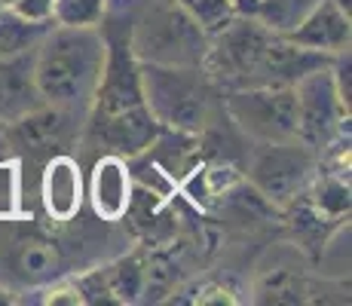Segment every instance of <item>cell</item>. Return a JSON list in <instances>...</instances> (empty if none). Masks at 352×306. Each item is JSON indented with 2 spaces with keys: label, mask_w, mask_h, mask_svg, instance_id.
Segmentation results:
<instances>
[{
  "label": "cell",
  "mask_w": 352,
  "mask_h": 306,
  "mask_svg": "<svg viewBox=\"0 0 352 306\" xmlns=\"http://www.w3.org/2000/svg\"><path fill=\"white\" fill-rule=\"evenodd\" d=\"M107 65L101 28L52 25L34 50V80L43 105L86 117Z\"/></svg>",
  "instance_id": "6da1fadb"
},
{
  "label": "cell",
  "mask_w": 352,
  "mask_h": 306,
  "mask_svg": "<svg viewBox=\"0 0 352 306\" xmlns=\"http://www.w3.org/2000/svg\"><path fill=\"white\" fill-rule=\"evenodd\" d=\"M141 95L160 129L199 135L212 117V77L193 65H153L138 61Z\"/></svg>",
  "instance_id": "7a4b0ae2"
},
{
  "label": "cell",
  "mask_w": 352,
  "mask_h": 306,
  "mask_svg": "<svg viewBox=\"0 0 352 306\" xmlns=\"http://www.w3.org/2000/svg\"><path fill=\"white\" fill-rule=\"evenodd\" d=\"M129 50L138 61L202 67L208 37L175 0H157L138 16L129 37Z\"/></svg>",
  "instance_id": "3957f363"
},
{
  "label": "cell",
  "mask_w": 352,
  "mask_h": 306,
  "mask_svg": "<svg viewBox=\"0 0 352 306\" xmlns=\"http://www.w3.org/2000/svg\"><path fill=\"white\" fill-rule=\"evenodd\" d=\"M319 156L300 141H276V144H257L248 162V181L261 199L279 208L294 206L303 199L309 181L316 175Z\"/></svg>",
  "instance_id": "277c9868"
},
{
  "label": "cell",
  "mask_w": 352,
  "mask_h": 306,
  "mask_svg": "<svg viewBox=\"0 0 352 306\" xmlns=\"http://www.w3.org/2000/svg\"><path fill=\"white\" fill-rule=\"evenodd\" d=\"M227 113L257 144L297 141L294 86H239L227 92Z\"/></svg>",
  "instance_id": "5b68a950"
},
{
  "label": "cell",
  "mask_w": 352,
  "mask_h": 306,
  "mask_svg": "<svg viewBox=\"0 0 352 306\" xmlns=\"http://www.w3.org/2000/svg\"><path fill=\"white\" fill-rule=\"evenodd\" d=\"M297 101V141L322 156L349 122V107L343 105L340 92L331 77V65L316 67L294 83Z\"/></svg>",
  "instance_id": "8992f818"
},
{
  "label": "cell",
  "mask_w": 352,
  "mask_h": 306,
  "mask_svg": "<svg viewBox=\"0 0 352 306\" xmlns=\"http://www.w3.org/2000/svg\"><path fill=\"white\" fill-rule=\"evenodd\" d=\"M83 129L104 153H117L123 160L147 153L162 132L160 122L151 117L144 105L123 113H111V117H86Z\"/></svg>",
  "instance_id": "52a82bcc"
},
{
  "label": "cell",
  "mask_w": 352,
  "mask_h": 306,
  "mask_svg": "<svg viewBox=\"0 0 352 306\" xmlns=\"http://www.w3.org/2000/svg\"><path fill=\"white\" fill-rule=\"evenodd\" d=\"M132 196H135V184L129 160L117 153L98 156L89 172V184H86V199H89L96 217L107 223L123 221L132 212Z\"/></svg>",
  "instance_id": "ba28073f"
},
{
  "label": "cell",
  "mask_w": 352,
  "mask_h": 306,
  "mask_svg": "<svg viewBox=\"0 0 352 306\" xmlns=\"http://www.w3.org/2000/svg\"><path fill=\"white\" fill-rule=\"evenodd\" d=\"M86 199L83 168L71 153H56L46 160L40 175V202L50 221L67 223L80 215Z\"/></svg>",
  "instance_id": "9c48e42d"
},
{
  "label": "cell",
  "mask_w": 352,
  "mask_h": 306,
  "mask_svg": "<svg viewBox=\"0 0 352 306\" xmlns=\"http://www.w3.org/2000/svg\"><path fill=\"white\" fill-rule=\"evenodd\" d=\"M291 43L303 46L309 52H319V56L334 58L337 52L349 50L352 40V19L349 12L343 10L334 0H322L300 25H297L291 34H285Z\"/></svg>",
  "instance_id": "30bf717a"
},
{
  "label": "cell",
  "mask_w": 352,
  "mask_h": 306,
  "mask_svg": "<svg viewBox=\"0 0 352 306\" xmlns=\"http://www.w3.org/2000/svg\"><path fill=\"white\" fill-rule=\"evenodd\" d=\"M43 107L37 80H34V50L0 56V126L28 117Z\"/></svg>",
  "instance_id": "8fae6325"
},
{
  "label": "cell",
  "mask_w": 352,
  "mask_h": 306,
  "mask_svg": "<svg viewBox=\"0 0 352 306\" xmlns=\"http://www.w3.org/2000/svg\"><path fill=\"white\" fill-rule=\"evenodd\" d=\"M12 273L25 282H52L62 276V254L58 245L40 230L22 233L12 239Z\"/></svg>",
  "instance_id": "7c38bea8"
},
{
  "label": "cell",
  "mask_w": 352,
  "mask_h": 306,
  "mask_svg": "<svg viewBox=\"0 0 352 306\" xmlns=\"http://www.w3.org/2000/svg\"><path fill=\"white\" fill-rule=\"evenodd\" d=\"M104 282L111 288L117 303H141L144 300V278H147V261L141 254H123L113 263L101 267Z\"/></svg>",
  "instance_id": "4fadbf2b"
},
{
  "label": "cell",
  "mask_w": 352,
  "mask_h": 306,
  "mask_svg": "<svg viewBox=\"0 0 352 306\" xmlns=\"http://www.w3.org/2000/svg\"><path fill=\"white\" fill-rule=\"evenodd\" d=\"M319 3L322 0H257L252 10V19H257L267 31L285 37V34L294 31Z\"/></svg>",
  "instance_id": "5bb4252c"
},
{
  "label": "cell",
  "mask_w": 352,
  "mask_h": 306,
  "mask_svg": "<svg viewBox=\"0 0 352 306\" xmlns=\"http://www.w3.org/2000/svg\"><path fill=\"white\" fill-rule=\"evenodd\" d=\"M52 25L56 22H28V19L16 16L12 10H0V56L37 50V43Z\"/></svg>",
  "instance_id": "9a60e30c"
},
{
  "label": "cell",
  "mask_w": 352,
  "mask_h": 306,
  "mask_svg": "<svg viewBox=\"0 0 352 306\" xmlns=\"http://www.w3.org/2000/svg\"><path fill=\"white\" fill-rule=\"evenodd\" d=\"M307 206L319 217H343L349 215V184L337 175H324V178H313L303 193Z\"/></svg>",
  "instance_id": "2e32d148"
},
{
  "label": "cell",
  "mask_w": 352,
  "mask_h": 306,
  "mask_svg": "<svg viewBox=\"0 0 352 306\" xmlns=\"http://www.w3.org/2000/svg\"><path fill=\"white\" fill-rule=\"evenodd\" d=\"M175 3L193 19V25L206 34V37L227 28V25L239 16L233 0H175Z\"/></svg>",
  "instance_id": "e0dca14e"
},
{
  "label": "cell",
  "mask_w": 352,
  "mask_h": 306,
  "mask_svg": "<svg viewBox=\"0 0 352 306\" xmlns=\"http://www.w3.org/2000/svg\"><path fill=\"white\" fill-rule=\"evenodd\" d=\"M107 12V0H56L52 22L67 28H98Z\"/></svg>",
  "instance_id": "ac0fdd59"
},
{
  "label": "cell",
  "mask_w": 352,
  "mask_h": 306,
  "mask_svg": "<svg viewBox=\"0 0 352 306\" xmlns=\"http://www.w3.org/2000/svg\"><path fill=\"white\" fill-rule=\"evenodd\" d=\"M263 294H270L267 300H273V303H297L300 300V294H303V288L291 273L276 270V273L270 276V288L263 291Z\"/></svg>",
  "instance_id": "d6986e66"
},
{
  "label": "cell",
  "mask_w": 352,
  "mask_h": 306,
  "mask_svg": "<svg viewBox=\"0 0 352 306\" xmlns=\"http://www.w3.org/2000/svg\"><path fill=\"white\" fill-rule=\"evenodd\" d=\"M43 303H50V306H77V303H83V297H80V288H77V282H74V276H58V278H52L50 285L43 288Z\"/></svg>",
  "instance_id": "ffe728a7"
},
{
  "label": "cell",
  "mask_w": 352,
  "mask_h": 306,
  "mask_svg": "<svg viewBox=\"0 0 352 306\" xmlns=\"http://www.w3.org/2000/svg\"><path fill=\"white\" fill-rule=\"evenodd\" d=\"M52 3L56 0H16L10 10L28 22H52Z\"/></svg>",
  "instance_id": "44dd1931"
},
{
  "label": "cell",
  "mask_w": 352,
  "mask_h": 306,
  "mask_svg": "<svg viewBox=\"0 0 352 306\" xmlns=\"http://www.w3.org/2000/svg\"><path fill=\"white\" fill-rule=\"evenodd\" d=\"M19 297H16V288H10V285L0 282V306H12Z\"/></svg>",
  "instance_id": "7402d4cb"
},
{
  "label": "cell",
  "mask_w": 352,
  "mask_h": 306,
  "mask_svg": "<svg viewBox=\"0 0 352 306\" xmlns=\"http://www.w3.org/2000/svg\"><path fill=\"white\" fill-rule=\"evenodd\" d=\"M233 3H236V12H239V16H252L257 0H233Z\"/></svg>",
  "instance_id": "603a6c76"
},
{
  "label": "cell",
  "mask_w": 352,
  "mask_h": 306,
  "mask_svg": "<svg viewBox=\"0 0 352 306\" xmlns=\"http://www.w3.org/2000/svg\"><path fill=\"white\" fill-rule=\"evenodd\" d=\"M12 3H16V0H0V10H10Z\"/></svg>",
  "instance_id": "cb8c5ba5"
},
{
  "label": "cell",
  "mask_w": 352,
  "mask_h": 306,
  "mask_svg": "<svg viewBox=\"0 0 352 306\" xmlns=\"http://www.w3.org/2000/svg\"><path fill=\"white\" fill-rule=\"evenodd\" d=\"M0 132H3V126H0Z\"/></svg>",
  "instance_id": "d4e9b609"
}]
</instances>
